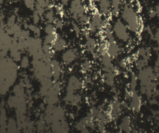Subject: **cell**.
Instances as JSON below:
<instances>
[{
  "label": "cell",
  "mask_w": 159,
  "mask_h": 133,
  "mask_svg": "<svg viewBox=\"0 0 159 133\" xmlns=\"http://www.w3.org/2000/svg\"><path fill=\"white\" fill-rule=\"evenodd\" d=\"M121 17L129 31L136 34L140 32L142 26L141 19L131 5L126 4L123 6L121 10Z\"/></svg>",
  "instance_id": "cell-1"
},
{
  "label": "cell",
  "mask_w": 159,
  "mask_h": 133,
  "mask_svg": "<svg viewBox=\"0 0 159 133\" xmlns=\"http://www.w3.org/2000/svg\"><path fill=\"white\" fill-rule=\"evenodd\" d=\"M84 47L86 52L89 53H93L96 51L97 47L96 40L92 37L88 36Z\"/></svg>",
  "instance_id": "cell-7"
},
{
  "label": "cell",
  "mask_w": 159,
  "mask_h": 133,
  "mask_svg": "<svg viewBox=\"0 0 159 133\" xmlns=\"http://www.w3.org/2000/svg\"><path fill=\"white\" fill-rule=\"evenodd\" d=\"M111 27L114 36L119 40L124 42H126L129 40V30L121 19H117Z\"/></svg>",
  "instance_id": "cell-2"
},
{
  "label": "cell",
  "mask_w": 159,
  "mask_h": 133,
  "mask_svg": "<svg viewBox=\"0 0 159 133\" xmlns=\"http://www.w3.org/2000/svg\"><path fill=\"white\" fill-rule=\"evenodd\" d=\"M107 53L112 58L117 57L120 52V48L115 39L107 41Z\"/></svg>",
  "instance_id": "cell-6"
},
{
  "label": "cell",
  "mask_w": 159,
  "mask_h": 133,
  "mask_svg": "<svg viewBox=\"0 0 159 133\" xmlns=\"http://www.w3.org/2000/svg\"><path fill=\"white\" fill-rule=\"evenodd\" d=\"M96 3L97 11L102 16H107L112 13L111 0H96Z\"/></svg>",
  "instance_id": "cell-5"
},
{
  "label": "cell",
  "mask_w": 159,
  "mask_h": 133,
  "mask_svg": "<svg viewBox=\"0 0 159 133\" xmlns=\"http://www.w3.org/2000/svg\"><path fill=\"white\" fill-rule=\"evenodd\" d=\"M98 11L94 13L90 17L88 30L90 33L94 34L104 29L108 24L107 22Z\"/></svg>",
  "instance_id": "cell-3"
},
{
  "label": "cell",
  "mask_w": 159,
  "mask_h": 133,
  "mask_svg": "<svg viewBox=\"0 0 159 133\" xmlns=\"http://www.w3.org/2000/svg\"><path fill=\"white\" fill-rule=\"evenodd\" d=\"M90 19V17L85 13L80 18L77 22L80 25L84 26L89 25Z\"/></svg>",
  "instance_id": "cell-10"
},
{
  "label": "cell",
  "mask_w": 159,
  "mask_h": 133,
  "mask_svg": "<svg viewBox=\"0 0 159 133\" xmlns=\"http://www.w3.org/2000/svg\"><path fill=\"white\" fill-rule=\"evenodd\" d=\"M65 57L66 60L69 62H71L75 61L78 56V52L77 50L75 49H70L65 53Z\"/></svg>",
  "instance_id": "cell-8"
},
{
  "label": "cell",
  "mask_w": 159,
  "mask_h": 133,
  "mask_svg": "<svg viewBox=\"0 0 159 133\" xmlns=\"http://www.w3.org/2000/svg\"><path fill=\"white\" fill-rule=\"evenodd\" d=\"M90 63L89 61L85 60L83 64V68L84 71L88 70L90 67Z\"/></svg>",
  "instance_id": "cell-12"
},
{
  "label": "cell",
  "mask_w": 159,
  "mask_h": 133,
  "mask_svg": "<svg viewBox=\"0 0 159 133\" xmlns=\"http://www.w3.org/2000/svg\"><path fill=\"white\" fill-rule=\"evenodd\" d=\"M70 11L73 19L77 22L80 18L86 13V8L81 0H72Z\"/></svg>",
  "instance_id": "cell-4"
},
{
  "label": "cell",
  "mask_w": 159,
  "mask_h": 133,
  "mask_svg": "<svg viewBox=\"0 0 159 133\" xmlns=\"http://www.w3.org/2000/svg\"><path fill=\"white\" fill-rule=\"evenodd\" d=\"M96 51L100 57L102 55L107 53V41H103L101 42L97 46Z\"/></svg>",
  "instance_id": "cell-9"
},
{
  "label": "cell",
  "mask_w": 159,
  "mask_h": 133,
  "mask_svg": "<svg viewBox=\"0 0 159 133\" xmlns=\"http://www.w3.org/2000/svg\"><path fill=\"white\" fill-rule=\"evenodd\" d=\"M73 27L75 34L79 35L81 32V28L78 23L73 22Z\"/></svg>",
  "instance_id": "cell-11"
}]
</instances>
